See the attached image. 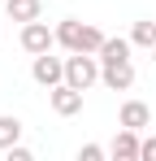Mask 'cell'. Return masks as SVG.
<instances>
[{
    "label": "cell",
    "mask_w": 156,
    "mask_h": 161,
    "mask_svg": "<svg viewBox=\"0 0 156 161\" xmlns=\"http://www.w3.org/2000/svg\"><path fill=\"white\" fill-rule=\"evenodd\" d=\"M100 57L96 53H70L65 57V83L78 87V92H87V87H96L100 83Z\"/></svg>",
    "instance_id": "6da1fadb"
},
{
    "label": "cell",
    "mask_w": 156,
    "mask_h": 161,
    "mask_svg": "<svg viewBox=\"0 0 156 161\" xmlns=\"http://www.w3.org/2000/svg\"><path fill=\"white\" fill-rule=\"evenodd\" d=\"M30 79L39 83V87H56V83H65V57H52V53H39L30 61Z\"/></svg>",
    "instance_id": "7a4b0ae2"
},
{
    "label": "cell",
    "mask_w": 156,
    "mask_h": 161,
    "mask_svg": "<svg viewBox=\"0 0 156 161\" xmlns=\"http://www.w3.org/2000/svg\"><path fill=\"white\" fill-rule=\"evenodd\" d=\"M52 44H56V31H48V22H22V48L30 57H39V53H52Z\"/></svg>",
    "instance_id": "3957f363"
},
{
    "label": "cell",
    "mask_w": 156,
    "mask_h": 161,
    "mask_svg": "<svg viewBox=\"0 0 156 161\" xmlns=\"http://www.w3.org/2000/svg\"><path fill=\"white\" fill-rule=\"evenodd\" d=\"M100 83L108 87V92H130L134 87V65L130 61H100Z\"/></svg>",
    "instance_id": "277c9868"
},
{
    "label": "cell",
    "mask_w": 156,
    "mask_h": 161,
    "mask_svg": "<svg viewBox=\"0 0 156 161\" xmlns=\"http://www.w3.org/2000/svg\"><path fill=\"white\" fill-rule=\"evenodd\" d=\"M48 100H52V113H61V118L82 113V92H78V87H70V83H56Z\"/></svg>",
    "instance_id": "5b68a950"
},
{
    "label": "cell",
    "mask_w": 156,
    "mask_h": 161,
    "mask_svg": "<svg viewBox=\"0 0 156 161\" xmlns=\"http://www.w3.org/2000/svg\"><path fill=\"white\" fill-rule=\"evenodd\" d=\"M56 44H61L65 53H82V44H87V22L65 18V22L56 26Z\"/></svg>",
    "instance_id": "8992f818"
},
{
    "label": "cell",
    "mask_w": 156,
    "mask_h": 161,
    "mask_svg": "<svg viewBox=\"0 0 156 161\" xmlns=\"http://www.w3.org/2000/svg\"><path fill=\"white\" fill-rule=\"evenodd\" d=\"M139 148H143V139H139V131H130V126H122V131L113 135V144H108V153L122 161H139Z\"/></svg>",
    "instance_id": "52a82bcc"
},
{
    "label": "cell",
    "mask_w": 156,
    "mask_h": 161,
    "mask_svg": "<svg viewBox=\"0 0 156 161\" xmlns=\"http://www.w3.org/2000/svg\"><path fill=\"white\" fill-rule=\"evenodd\" d=\"M117 126H130V131L152 126V109L143 105V100H126V105H122V113H117Z\"/></svg>",
    "instance_id": "ba28073f"
},
{
    "label": "cell",
    "mask_w": 156,
    "mask_h": 161,
    "mask_svg": "<svg viewBox=\"0 0 156 161\" xmlns=\"http://www.w3.org/2000/svg\"><path fill=\"white\" fill-rule=\"evenodd\" d=\"M4 13L13 22H35L44 13V0H4Z\"/></svg>",
    "instance_id": "9c48e42d"
},
{
    "label": "cell",
    "mask_w": 156,
    "mask_h": 161,
    "mask_svg": "<svg viewBox=\"0 0 156 161\" xmlns=\"http://www.w3.org/2000/svg\"><path fill=\"white\" fill-rule=\"evenodd\" d=\"M130 44H134V48H156V22L152 18H143V22L130 26Z\"/></svg>",
    "instance_id": "30bf717a"
},
{
    "label": "cell",
    "mask_w": 156,
    "mask_h": 161,
    "mask_svg": "<svg viewBox=\"0 0 156 161\" xmlns=\"http://www.w3.org/2000/svg\"><path fill=\"white\" fill-rule=\"evenodd\" d=\"M18 139H22V122L13 113H0V148H13Z\"/></svg>",
    "instance_id": "8fae6325"
},
{
    "label": "cell",
    "mask_w": 156,
    "mask_h": 161,
    "mask_svg": "<svg viewBox=\"0 0 156 161\" xmlns=\"http://www.w3.org/2000/svg\"><path fill=\"white\" fill-rule=\"evenodd\" d=\"M100 61H130V39H104Z\"/></svg>",
    "instance_id": "7c38bea8"
},
{
    "label": "cell",
    "mask_w": 156,
    "mask_h": 161,
    "mask_svg": "<svg viewBox=\"0 0 156 161\" xmlns=\"http://www.w3.org/2000/svg\"><path fill=\"white\" fill-rule=\"evenodd\" d=\"M104 153H108V148H100V144H82V148H78V161H100Z\"/></svg>",
    "instance_id": "4fadbf2b"
},
{
    "label": "cell",
    "mask_w": 156,
    "mask_h": 161,
    "mask_svg": "<svg viewBox=\"0 0 156 161\" xmlns=\"http://www.w3.org/2000/svg\"><path fill=\"white\" fill-rule=\"evenodd\" d=\"M9 153V161H35V153L30 148H22V144H13V148H4Z\"/></svg>",
    "instance_id": "5bb4252c"
},
{
    "label": "cell",
    "mask_w": 156,
    "mask_h": 161,
    "mask_svg": "<svg viewBox=\"0 0 156 161\" xmlns=\"http://www.w3.org/2000/svg\"><path fill=\"white\" fill-rule=\"evenodd\" d=\"M139 157H143V161H156V135H148V139H143V148H139Z\"/></svg>",
    "instance_id": "9a60e30c"
},
{
    "label": "cell",
    "mask_w": 156,
    "mask_h": 161,
    "mask_svg": "<svg viewBox=\"0 0 156 161\" xmlns=\"http://www.w3.org/2000/svg\"><path fill=\"white\" fill-rule=\"evenodd\" d=\"M152 61H156V48H152Z\"/></svg>",
    "instance_id": "2e32d148"
},
{
    "label": "cell",
    "mask_w": 156,
    "mask_h": 161,
    "mask_svg": "<svg viewBox=\"0 0 156 161\" xmlns=\"http://www.w3.org/2000/svg\"><path fill=\"white\" fill-rule=\"evenodd\" d=\"M0 4H4V0H0Z\"/></svg>",
    "instance_id": "e0dca14e"
}]
</instances>
